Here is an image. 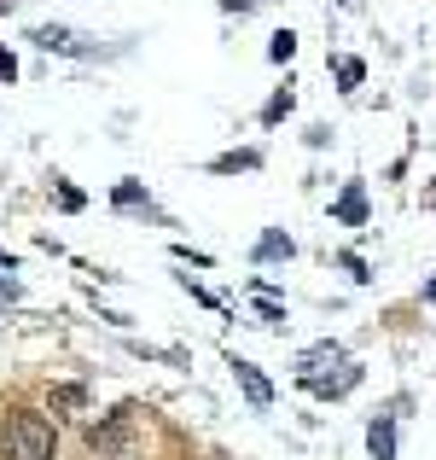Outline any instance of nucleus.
Returning a JSON list of instances; mask_svg holds the SVG:
<instances>
[{"label": "nucleus", "instance_id": "obj_3", "mask_svg": "<svg viewBox=\"0 0 436 460\" xmlns=\"http://www.w3.org/2000/svg\"><path fill=\"white\" fill-rule=\"evenodd\" d=\"M41 53H88V35H76V30H58V23H47V30H35L30 35Z\"/></svg>", "mask_w": 436, "mask_h": 460}, {"label": "nucleus", "instance_id": "obj_2", "mask_svg": "<svg viewBox=\"0 0 436 460\" xmlns=\"http://www.w3.org/2000/svg\"><path fill=\"white\" fill-rule=\"evenodd\" d=\"M233 379H239V391L250 396V408H268V402H274V385L262 379L257 361H239V356H233Z\"/></svg>", "mask_w": 436, "mask_h": 460}, {"label": "nucleus", "instance_id": "obj_1", "mask_svg": "<svg viewBox=\"0 0 436 460\" xmlns=\"http://www.w3.org/2000/svg\"><path fill=\"white\" fill-rule=\"evenodd\" d=\"M58 438L41 414H12L6 420V460H53Z\"/></svg>", "mask_w": 436, "mask_h": 460}, {"label": "nucleus", "instance_id": "obj_9", "mask_svg": "<svg viewBox=\"0 0 436 460\" xmlns=\"http://www.w3.org/2000/svg\"><path fill=\"white\" fill-rule=\"evenodd\" d=\"M361 76H367L361 58H337V82H344V88H361Z\"/></svg>", "mask_w": 436, "mask_h": 460}, {"label": "nucleus", "instance_id": "obj_14", "mask_svg": "<svg viewBox=\"0 0 436 460\" xmlns=\"http://www.w3.org/2000/svg\"><path fill=\"white\" fill-rule=\"evenodd\" d=\"M0 304H18V286L12 280H0Z\"/></svg>", "mask_w": 436, "mask_h": 460}, {"label": "nucleus", "instance_id": "obj_16", "mask_svg": "<svg viewBox=\"0 0 436 460\" xmlns=\"http://www.w3.org/2000/svg\"><path fill=\"white\" fill-rule=\"evenodd\" d=\"M12 6H18V0H0V12H12Z\"/></svg>", "mask_w": 436, "mask_h": 460}, {"label": "nucleus", "instance_id": "obj_4", "mask_svg": "<svg viewBox=\"0 0 436 460\" xmlns=\"http://www.w3.org/2000/svg\"><path fill=\"white\" fill-rule=\"evenodd\" d=\"M337 361H344V349L326 338V344H314V349H302V356H297V373L314 385V379H320V367H337Z\"/></svg>", "mask_w": 436, "mask_h": 460}, {"label": "nucleus", "instance_id": "obj_8", "mask_svg": "<svg viewBox=\"0 0 436 460\" xmlns=\"http://www.w3.org/2000/svg\"><path fill=\"white\" fill-rule=\"evenodd\" d=\"M291 251H297V245H291L285 234H268V239L257 245V257H262V262H274V257H291Z\"/></svg>", "mask_w": 436, "mask_h": 460}, {"label": "nucleus", "instance_id": "obj_5", "mask_svg": "<svg viewBox=\"0 0 436 460\" xmlns=\"http://www.w3.org/2000/svg\"><path fill=\"white\" fill-rule=\"evenodd\" d=\"M367 449H372V460H396V426H390V420H372Z\"/></svg>", "mask_w": 436, "mask_h": 460}, {"label": "nucleus", "instance_id": "obj_13", "mask_svg": "<svg viewBox=\"0 0 436 460\" xmlns=\"http://www.w3.org/2000/svg\"><path fill=\"white\" fill-rule=\"evenodd\" d=\"M12 76H18V58H12L6 47H0V82H12Z\"/></svg>", "mask_w": 436, "mask_h": 460}, {"label": "nucleus", "instance_id": "obj_11", "mask_svg": "<svg viewBox=\"0 0 436 460\" xmlns=\"http://www.w3.org/2000/svg\"><path fill=\"white\" fill-rule=\"evenodd\" d=\"M53 402H58V408H82V391H76V385H58Z\"/></svg>", "mask_w": 436, "mask_h": 460}, {"label": "nucleus", "instance_id": "obj_12", "mask_svg": "<svg viewBox=\"0 0 436 460\" xmlns=\"http://www.w3.org/2000/svg\"><path fill=\"white\" fill-rule=\"evenodd\" d=\"M285 111H291V93H280V100H268V111H262V117H268V123H280Z\"/></svg>", "mask_w": 436, "mask_h": 460}, {"label": "nucleus", "instance_id": "obj_6", "mask_svg": "<svg viewBox=\"0 0 436 460\" xmlns=\"http://www.w3.org/2000/svg\"><path fill=\"white\" fill-rule=\"evenodd\" d=\"M337 222H349V227L367 222V199H361V187H349L344 199H337Z\"/></svg>", "mask_w": 436, "mask_h": 460}, {"label": "nucleus", "instance_id": "obj_10", "mask_svg": "<svg viewBox=\"0 0 436 460\" xmlns=\"http://www.w3.org/2000/svg\"><path fill=\"white\" fill-rule=\"evenodd\" d=\"M268 53H274V58H280V65H285V58L297 53V35H291V30H280V35H274V47H268Z\"/></svg>", "mask_w": 436, "mask_h": 460}, {"label": "nucleus", "instance_id": "obj_7", "mask_svg": "<svg viewBox=\"0 0 436 460\" xmlns=\"http://www.w3.org/2000/svg\"><path fill=\"white\" fill-rule=\"evenodd\" d=\"M355 379H361V373H355V367H344L337 379H314V391H320V396H344V391H349Z\"/></svg>", "mask_w": 436, "mask_h": 460}, {"label": "nucleus", "instance_id": "obj_15", "mask_svg": "<svg viewBox=\"0 0 436 460\" xmlns=\"http://www.w3.org/2000/svg\"><path fill=\"white\" fill-rule=\"evenodd\" d=\"M222 6H227V12H245V6H257V0H222Z\"/></svg>", "mask_w": 436, "mask_h": 460}]
</instances>
